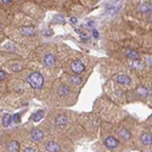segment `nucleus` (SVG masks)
Wrapping results in <instances>:
<instances>
[{
	"mask_svg": "<svg viewBox=\"0 0 152 152\" xmlns=\"http://www.w3.org/2000/svg\"><path fill=\"white\" fill-rule=\"evenodd\" d=\"M23 152H35V150L33 148V147H27L26 150H24Z\"/></svg>",
	"mask_w": 152,
	"mask_h": 152,
	"instance_id": "nucleus-24",
	"label": "nucleus"
},
{
	"mask_svg": "<svg viewBox=\"0 0 152 152\" xmlns=\"http://www.w3.org/2000/svg\"><path fill=\"white\" fill-rule=\"evenodd\" d=\"M137 94H139V96H140L141 99H145L148 95V90L146 89V88H144V86H140L137 89Z\"/></svg>",
	"mask_w": 152,
	"mask_h": 152,
	"instance_id": "nucleus-13",
	"label": "nucleus"
},
{
	"mask_svg": "<svg viewBox=\"0 0 152 152\" xmlns=\"http://www.w3.org/2000/svg\"><path fill=\"white\" fill-rule=\"evenodd\" d=\"M44 65L46 67H53L55 65V56L53 54H48L44 57Z\"/></svg>",
	"mask_w": 152,
	"mask_h": 152,
	"instance_id": "nucleus-6",
	"label": "nucleus"
},
{
	"mask_svg": "<svg viewBox=\"0 0 152 152\" xmlns=\"http://www.w3.org/2000/svg\"><path fill=\"white\" fill-rule=\"evenodd\" d=\"M146 62L148 66H151V57H146Z\"/></svg>",
	"mask_w": 152,
	"mask_h": 152,
	"instance_id": "nucleus-27",
	"label": "nucleus"
},
{
	"mask_svg": "<svg viewBox=\"0 0 152 152\" xmlns=\"http://www.w3.org/2000/svg\"><path fill=\"white\" fill-rule=\"evenodd\" d=\"M43 117H44V111H38V112H35L34 115H33L32 119H33L34 122H39Z\"/></svg>",
	"mask_w": 152,
	"mask_h": 152,
	"instance_id": "nucleus-15",
	"label": "nucleus"
},
{
	"mask_svg": "<svg viewBox=\"0 0 152 152\" xmlns=\"http://www.w3.org/2000/svg\"><path fill=\"white\" fill-rule=\"evenodd\" d=\"M119 135H121L123 139H125V140L130 139V133H129V130H126V129H124V128L119 130Z\"/></svg>",
	"mask_w": 152,
	"mask_h": 152,
	"instance_id": "nucleus-17",
	"label": "nucleus"
},
{
	"mask_svg": "<svg viewBox=\"0 0 152 152\" xmlns=\"http://www.w3.org/2000/svg\"><path fill=\"white\" fill-rule=\"evenodd\" d=\"M71 23H77V18H71Z\"/></svg>",
	"mask_w": 152,
	"mask_h": 152,
	"instance_id": "nucleus-28",
	"label": "nucleus"
},
{
	"mask_svg": "<svg viewBox=\"0 0 152 152\" xmlns=\"http://www.w3.org/2000/svg\"><path fill=\"white\" fill-rule=\"evenodd\" d=\"M94 26V21H89L88 22V27H93Z\"/></svg>",
	"mask_w": 152,
	"mask_h": 152,
	"instance_id": "nucleus-26",
	"label": "nucleus"
},
{
	"mask_svg": "<svg viewBox=\"0 0 152 152\" xmlns=\"http://www.w3.org/2000/svg\"><path fill=\"white\" fill-rule=\"evenodd\" d=\"M125 56L130 58V60H137L139 58V53L136 50H133V49H126L125 50Z\"/></svg>",
	"mask_w": 152,
	"mask_h": 152,
	"instance_id": "nucleus-8",
	"label": "nucleus"
},
{
	"mask_svg": "<svg viewBox=\"0 0 152 152\" xmlns=\"http://www.w3.org/2000/svg\"><path fill=\"white\" fill-rule=\"evenodd\" d=\"M5 77H6L5 72H4V71H1V69H0V80H4V79H5Z\"/></svg>",
	"mask_w": 152,
	"mask_h": 152,
	"instance_id": "nucleus-23",
	"label": "nucleus"
},
{
	"mask_svg": "<svg viewBox=\"0 0 152 152\" xmlns=\"http://www.w3.org/2000/svg\"><path fill=\"white\" fill-rule=\"evenodd\" d=\"M31 137L33 139L34 141H40V140H43V137H44V133L40 129H33L31 132Z\"/></svg>",
	"mask_w": 152,
	"mask_h": 152,
	"instance_id": "nucleus-5",
	"label": "nucleus"
},
{
	"mask_svg": "<svg viewBox=\"0 0 152 152\" xmlns=\"http://www.w3.org/2000/svg\"><path fill=\"white\" fill-rule=\"evenodd\" d=\"M139 11L141 12H151V3H144L139 5Z\"/></svg>",
	"mask_w": 152,
	"mask_h": 152,
	"instance_id": "nucleus-12",
	"label": "nucleus"
},
{
	"mask_svg": "<svg viewBox=\"0 0 152 152\" xmlns=\"http://www.w3.org/2000/svg\"><path fill=\"white\" fill-rule=\"evenodd\" d=\"M71 68H72V71H73L75 74H79V73H82V72L84 71L85 67H84V65H83L82 61L74 60V61L71 62Z\"/></svg>",
	"mask_w": 152,
	"mask_h": 152,
	"instance_id": "nucleus-2",
	"label": "nucleus"
},
{
	"mask_svg": "<svg viewBox=\"0 0 152 152\" xmlns=\"http://www.w3.org/2000/svg\"><path fill=\"white\" fill-rule=\"evenodd\" d=\"M130 66H132L133 68H135V69H140V68L142 67V62L139 61V58H137V60H132Z\"/></svg>",
	"mask_w": 152,
	"mask_h": 152,
	"instance_id": "nucleus-14",
	"label": "nucleus"
},
{
	"mask_svg": "<svg viewBox=\"0 0 152 152\" xmlns=\"http://www.w3.org/2000/svg\"><path fill=\"white\" fill-rule=\"evenodd\" d=\"M68 93H69V90L67 89L65 85H62V86L58 88V94H60V95H67Z\"/></svg>",
	"mask_w": 152,
	"mask_h": 152,
	"instance_id": "nucleus-19",
	"label": "nucleus"
},
{
	"mask_svg": "<svg viewBox=\"0 0 152 152\" xmlns=\"http://www.w3.org/2000/svg\"><path fill=\"white\" fill-rule=\"evenodd\" d=\"M1 1H3V3H5V4H7V3H10V1H11V0H1Z\"/></svg>",
	"mask_w": 152,
	"mask_h": 152,
	"instance_id": "nucleus-29",
	"label": "nucleus"
},
{
	"mask_svg": "<svg viewBox=\"0 0 152 152\" xmlns=\"http://www.w3.org/2000/svg\"><path fill=\"white\" fill-rule=\"evenodd\" d=\"M11 122H14L15 124H18L21 122V115L20 113H16L14 117H11Z\"/></svg>",
	"mask_w": 152,
	"mask_h": 152,
	"instance_id": "nucleus-20",
	"label": "nucleus"
},
{
	"mask_svg": "<svg viewBox=\"0 0 152 152\" xmlns=\"http://www.w3.org/2000/svg\"><path fill=\"white\" fill-rule=\"evenodd\" d=\"M93 37H94V38H99V32L94 29V31H93Z\"/></svg>",
	"mask_w": 152,
	"mask_h": 152,
	"instance_id": "nucleus-25",
	"label": "nucleus"
},
{
	"mask_svg": "<svg viewBox=\"0 0 152 152\" xmlns=\"http://www.w3.org/2000/svg\"><path fill=\"white\" fill-rule=\"evenodd\" d=\"M105 145H106V147L113 150V148H116L119 145V141L115 136H108V137H106V140H105Z\"/></svg>",
	"mask_w": 152,
	"mask_h": 152,
	"instance_id": "nucleus-4",
	"label": "nucleus"
},
{
	"mask_svg": "<svg viewBox=\"0 0 152 152\" xmlns=\"http://www.w3.org/2000/svg\"><path fill=\"white\" fill-rule=\"evenodd\" d=\"M151 134H148V133H144L142 135H141V142L144 144V145H151Z\"/></svg>",
	"mask_w": 152,
	"mask_h": 152,
	"instance_id": "nucleus-11",
	"label": "nucleus"
},
{
	"mask_svg": "<svg viewBox=\"0 0 152 152\" xmlns=\"http://www.w3.org/2000/svg\"><path fill=\"white\" fill-rule=\"evenodd\" d=\"M21 33L26 37H32L35 34V29L33 27H23V28H21Z\"/></svg>",
	"mask_w": 152,
	"mask_h": 152,
	"instance_id": "nucleus-10",
	"label": "nucleus"
},
{
	"mask_svg": "<svg viewBox=\"0 0 152 152\" xmlns=\"http://www.w3.org/2000/svg\"><path fill=\"white\" fill-rule=\"evenodd\" d=\"M71 83L72 84H80L82 83V78L78 77V75H74V77L71 78Z\"/></svg>",
	"mask_w": 152,
	"mask_h": 152,
	"instance_id": "nucleus-21",
	"label": "nucleus"
},
{
	"mask_svg": "<svg viewBox=\"0 0 152 152\" xmlns=\"http://www.w3.org/2000/svg\"><path fill=\"white\" fill-rule=\"evenodd\" d=\"M115 79H116V82L119 83V84H125V85L132 84L130 77H128L126 74H117V75H115Z\"/></svg>",
	"mask_w": 152,
	"mask_h": 152,
	"instance_id": "nucleus-3",
	"label": "nucleus"
},
{
	"mask_svg": "<svg viewBox=\"0 0 152 152\" xmlns=\"http://www.w3.org/2000/svg\"><path fill=\"white\" fill-rule=\"evenodd\" d=\"M3 29V26H1V24H0V31H1Z\"/></svg>",
	"mask_w": 152,
	"mask_h": 152,
	"instance_id": "nucleus-30",
	"label": "nucleus"
},
{
	"mask_svg": "<svg viewBox=\"0 0 152 152\" xmlns=\"http://www.w3.org/2000/svg\"><path fill=\"white\" fill-rule=\"evenodd\" d=\"M46 150H48V152H58L60 151V146L55 141H49L46 144Z\"/></svg>",
	"mask_w": 152,
	"mask_h": 152,
	"instance_id": "nucleus-7",
	"label": "nucleus"
},
{
	"mask_svg": "<svg viewBox=\"0 0 152 152\" xmlns=\"http://www.w3.org/2000/svg\"><path fill=\"white\" fill-rule=\"evenodd\" d=\"M0 42H1V37H0Z\"/></svg>",
	"mask_w": 152,
	"mask_h": 152,
	"instance_id": "nucleus-31",
	"label": "nucleus"
},
{
	"mask_svg": "<svg viewBox=\"0 0 152 152\" xmlns=\"http://www.w3.org/2000/svg\"><path fill=\"white\" fill-rule=\"evenodd\" d=\"M7 151L9 152H18L20 151V144L17 141H10L7 144Z\"/></svg>",
	"mask_w": 152,
	"mask_h": 152,
	"instance_id": "nucleus-9",
	"label": "nucleus"
},
{
	"mask_svg": "<svg viewBox=\"0 0 152 152\" xmlns=\"http://www.w3.org/2000/svg\"><path fill=\"white\" fill-rule=\"evenodd\" d=\"M67 123V117L66 116H58L56 118V124L58 126H62V125H65Z\"/></svg>",
	"mask_w": 152,
	"mask_h": 152,
	"instance_id": "nucleus-16",
	"label": "nucleus"
},
{
	"mask_svg": "<svg viewBox=\"0 0 152 152\" xmlns=\"http://www.w3.org/2000/svg\"><path fill=\"white\" fill-rule=\"evenodd\" d=\"M55 21L58 22V23H63V22H65L63 17H61V16H55Z\"/></svg>",
	"mask_w": 152,
	"mask_h": 152,
	"instance_id": "nucleus-22",
	"label": "nucleus"
},
{
	"mask_svg": "<svg viewBox=\"0 0 152 152\" xmlns=\"http://www.w3.org/2000/svg\"><path fill=\"white\" fill-rule=\"evenodd\" d=\"M28 82L31 86L34 88V89H40L44 85V77L39 72H32L28 75Z\"/></svg>",
	"mask_w": 152,
	"mask_h": 152,
	"instance_id": "nucleus-1",
	"label": "nucleus"
},
{
	"mask_svg": "<svg viewBox=\"0 0 152 152\" xmlns=\"http://www.w3.org/2000/svg\"><path fill=\"white\" fill-rule=\"evenodd\" d=\"M12 122H11V116L10 115H4V117H3V125L4 126H9L10 124H11Z\"/></svg>",
	"mask_w": 152,
	"mask_h": 152,
	"instance_id": "nucleus-18",
	"label": "nucleus"
}]
</instances>
